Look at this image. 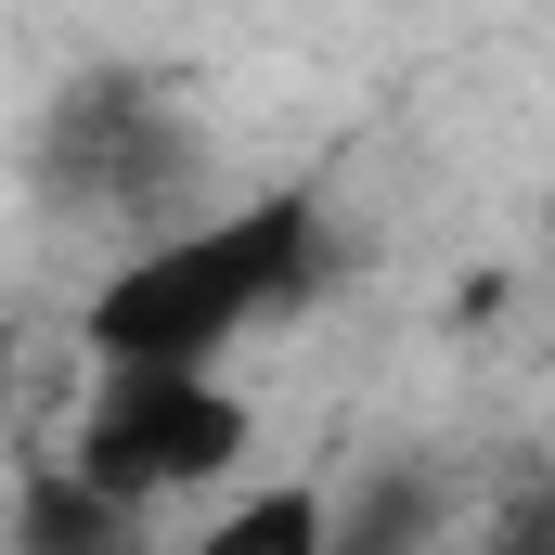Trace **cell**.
Listing matches in <instances>:
<instances>
[{
  "label": "cell",
  "mask_w": 555,
  "mask_h": 555,
  "mask_svg": "<svg viewBox=\"0 0 555 555\" xmlns=\"http://www.w3.org/2000/svg\"><path fill=\"white\" fill-rule=\"evenodd\" d=\"M323 259H336V220H323L310 181L246 194L220 220H155V233H130V259L78 297V336H91V362H220L246 323L297 310L323 284Z\"/></svg>",
  "instance_id": "cell-1"
},
{
  "label": "cell",
  "mask_w": 555,
  "mask_h": 555,
  "mask_svg": "<svg viewBox=\"0 0 555 555\" xmlns=\"http://www.w3.org/2000/svg\"><path fill=\"white\" fill-rule=\"evenodd\" d=\"M246 452H259V414L220 388V362H104L65 465L142 517V504H181V491L233 478Z\"/></svg>",
  "instance_id": "cell-2"
},
{
  "label": "cell",
  "mask_w": 555,
  "mask_h": 555,
  "mask_svg": "<svg viewBox=\"0 0 555 555\" xmlns=\"http://www.w3.org/2000/svg\"><path fill=\"white\" fill-rule=\"evenodd\" d=\"M181 168H194V130H181L168 78H142V65L65 78V104L39 117V194L65 220L155 233V220H181Z\"/></svg>",
  "instance_id": "cell-3"
},
{
  "label": "cell",
  "mask_w": 555,
  "mask_h": 555,
  "mask_svg": "<svg viewBox=\"0 0 555 555\" xmlns=\"http://www.w3.org/2000/svg\"><path fill=\"white\" fill-rule=\"evenodd\" d=\"M336 543V504L323 491H246L207 517V555H323Z\"/></svg>",
  "instance_id": "cell-4"
},
{
  "label": "cell",
  "mask_w": 555,
  "mask_h": 555,
  "mask_svg": "<svg viewBox=\"0 0 555 555\" xmlns=\"http://www.w3.org/2000/svg\"><path fill=\"white\" fill-rule=\"evenodd\" d=\"M130 530H142V517H130V504H117V491H91L78 465L26 491V543H130Z\"/></svg>",
  "instance_id": "cell-5"
},
{
  "label": "cell",
  "mask_w": 555,
  "mask_h": 555,
  "mask_svg": "<svg viewBox=\"0 0 555 555\" xmlns=\"http://www.w3.org/2000/svg\"><path fill=\"white\" fill-rule=\"evenodd\" d=\"M0 414H13V336H0Z\"/></svg>",
  "instance_id": "cell-6"
}]
</instances>
